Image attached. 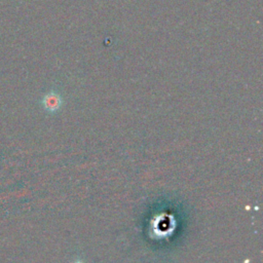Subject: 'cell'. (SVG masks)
<instances>
[{
	"mask_svg": "<svg viewBox=\"0 0 263 263\" xmlns=\"http://www.w3.org/2000/svg\"><path fill=\"white\" fill-rule=\"evenodd\" d=\"M75 263H82V262H75Z\"/></svg>",
	"mask_w": 263,
	"mask_h": 263,
	"instance_id": "1",
	"label": "cell"
}]
</instances>
